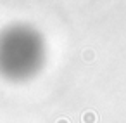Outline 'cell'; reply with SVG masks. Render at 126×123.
Instances as JSON below:
<instances>
[{
	"label": "cell",
	"instance_id": "obj_1",
	"mask_svg": "<svg viewBox=\"0 0 126 123\" xmlns=\"http://www.w3.org/2000/svg\"><path fill=\"white\" fill-rule=\"evenodd\" d=\"M83 121L85 123H93L95 121V114L93 113H85L83 114Z\"/></svg>",
	"mask_w": 126,
	"mask_h": 123
},
{
	"label": "cell",
	"instance_id": "obj_2",
	"mask_svg": "<svg viewBox=\"0 0 126 123\" xmlns=\"http://www.w3.org/2000/svg\"><path fill=\"white\" fill-rule=\"evenodd\" d=\"M57 123H67V121H66V120H61V121H57Z\"/></svg>",
	"mask_w": 126,
	"mask_h": 123
}]
</instances>
